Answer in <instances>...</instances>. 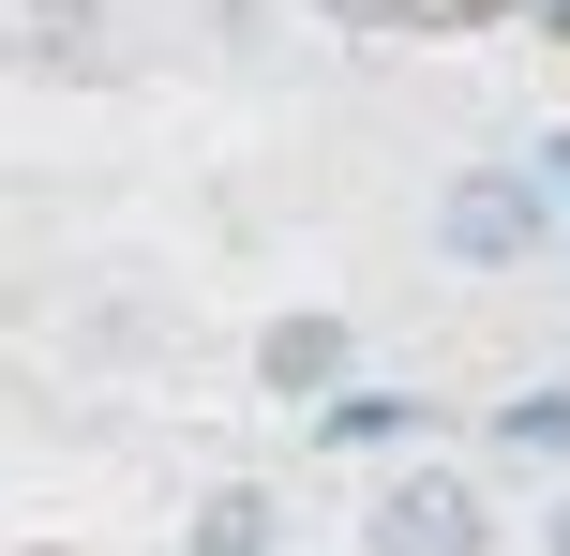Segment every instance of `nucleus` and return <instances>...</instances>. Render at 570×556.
<instances>
[{"instance_id": "1", "label": "nucleus", "mask_w": 570, "mask_h": 556, "mask_svg": "<svg viewBox=\"0 0 570 556\" xmlns=\"http://www.w3.org/2000/svg\"><path fill=\"white\" fill-rule=\"evenodd\" d=\"M541 241H556V196L525 166H465L451 196H435V256L451 271H525Z\"/></svg>"}, {"instance_id": "2", "label": "nucleus", "mask_w": 570, "mask_h": 556, "mask_svg": "<svg viewBox=\"0 0 570 556\" xmlns=\"http://www.w3.org/2000/svg\"><path fill=\"white\" fill-rule=\"evenodd\" d=\"M361 542H375V556H481V542H495V497H481L465 467H405L391 497H375Z\"/></svg>"}, {"instance_id": "3", "label": "nucleus", "mask_w": 570, "mask_h": 556, "mask_svg": "<svg viewBox=\"0 0 570 556\" xmlns=\"http://www.w3.org/2000/svg\"><path fill=\"white\" fill-rule=\"evenodd\" d=\"M345 377H361V331H345L331 301H301V316L256 331V391H271V407H331Z\"/></svg>"}, {"instance_id": "4", "label": "nucleus", "mask_w": 570, "mask_h": 556, "mask_svg": "<svg viewBox=\"0 0 570 556\" xmlns=\"http://www.w3.org/2000/svg\"><path fill=\"white\" fill-rule=\"evenodd\" d=\"M481 451H495V467H570V377L511 391V407H481Z\"/></svg>"}, {"instance_id": "5", "label": "nucleus", "mask_w": 570, "mask_h": 556, "mask_svg": "<svg viewBox=\"0 0 570 556\" xmlns=\"http://www.w3.org/2000/svg\"><path fill=\"white\" fill-rule=\"evenodd\" d=\"M271 527H285V511H271V481H210V497H196V527H180V556H285Z\"/></svg>"}, {"instance_id": "6", "label": "nucleus", "mask_w": 570, "mask_h": 556, "mask_svg": "<svg viewBox=\"0 0 570 556\" xmlns=\"http://www.w3.org/2000/svg\"><path fill=\"white\" fill-rule=\"evenodd\" d=\"M16 60L90 76V60H106V0H16Z\"/></svg>"}, {"instance_id": "7", "label": "nucleus", "mask_w": 570, "mask_h": 556, "mask_svg": "<svg viewBox=\"0 0 570 556\" xmlns=\"http://www.w3.org/2000/svg\"><path fill=\"white\" fill-rule=\"evenodd\" d=\"M405 421H421V407H405V391H375V377H345L331 407H315V437H345V451H391Z\"/></svg>"}, {"instance_id": "8", "label": "nucleus", "mask_w": 570, "mask_h": 556, "mask_svg": "<svg viewBox=\"0 0 570 556\" xmlns=\"http://www.w3.org/2000/svg\"><path fill=\"white\" fill-rule=\"evenodd\" d=\"M525 181H541V196H570V136H541V166H525Z\"/></svg>"}, {"instance_id": "9", "label": "nucleus", "mask_w": 570, "mask_h": 556, "mask_svg": "<svg viewBox=\"0 0 570 556\" xmlns=\"http://www.w3.org/2000/svg\"><path fill=\"white\" fill-rule=\"evenodd\" d=\"M541 556H570V497H556V511H541Z\"/></svg>"}, {"instance_id": "10", "label": "nucleus", "mask_w": 570, "mask_h": 556, "mask_svg": "<svg viewBox=\"0 0 570 556\" xmlns=\"http://www.w3.org/2000/svg\"><path fill=\"white\" fill-rule=\"evenodd\" d=\"M331 16H421V0H331Z\"/></svg>"}]
</instances>
